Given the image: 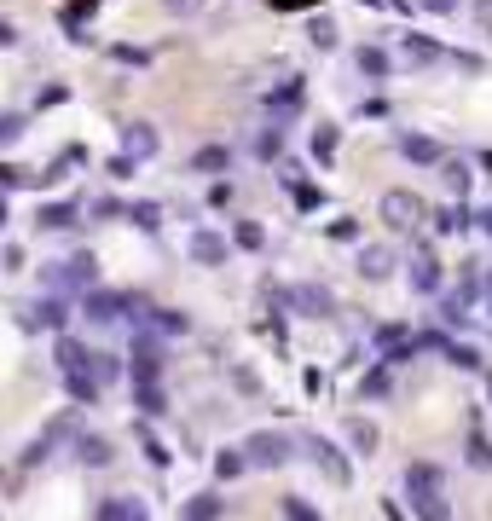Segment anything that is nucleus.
Here are the masks:
<instances>
[{"mask_svg":"<svg viewBox=\"0 0 492 521\" xmlns=\"http://www.w3.org/2000/svg\"><path fill=\"white\" fill-rule=\"evenodd\" d=\"M406 486H411V498H417V516L423 521H447V493H440V476H435V469H411V476H406Z\"/></svg>","mask_w":492,"mask_h":521,"instance_id":"f257e3e1","label":"nucleus"},{"mask_svg":"<svg viewBox=\"0 0 492 521\" xmlns=\"http://www.w3.org/2000/svg\"><path fill=\"white\" fill-rule=\"evenodd\" d=\"M249 457H256V464L261 469H278L284 464V457H290V440H284V435H256V440H249V446H244Z\"/></svg>","mask_w":492,"mask_h":521,"instance_id":"f03ea898","label":"nucleus"},{"mask_svg":"<svg viewBox=\"0 0 492 521\" xmlns=\"http://www.w3.org/2000/svg\"><path fill=\"white\" fill-rule=\"evenodd\" d=\"M383 220H388V226H400V232H411V226H417V220H423V203L417 197H383Z\"/></svg>","mask_w":492,"mask_h":521,"instance_id":"7ed1b4c3","label":"nucleus"},{"mask_svg":"<svg viewBox=\"0 0 492 521\" xmlns=\"http://www.w3.org/2000/svg\"><path fill=\"white\" fill-rule=\"evenodd\" d=\"M307 452H313V457L325 464V476H330V481H347V464H342V457L325 446V440H307Z\"/></svg>","mask_w":492,"mask_h":521,"instance_id":"20e7f679","label":"nucleus"},{"mask_svg":"<svg viewBox=\"0 0 492 521\" xmlns=\"http://www.w3.org/2000/svg\"><path fill=\"white\" fill-rule=\"evenodd\" d=\"M99 521H146V510H139V498H110Z\"/></svg>","mask_w":492,"mask_h":521,"instance_id":"39448f33","label":"nucleus"},{"mask_svg":"<svg viewBox=\"0 0 492 521\" xmlns=\"http://www.w3.org/2000/svg\"><path fill=\"white\" fill-rule=\"evenodd\" d=\"M388 266H394V255H388V249H365V255H359V273H365V278H383Z\"/></svg>","mask_w":492,"mask_h":521,"instance_id":"423d86ee","label":"nucleus"},{"mask_svg":"<svg viewBox=\"0 0 492 521\" xmlns=\"http://www.w3.org/2000/svg\"><path fill=\"white\" fill-rule=\"evenodd\" d=\"M215 516H220V498H215V493H197V498H192V516H186V521H215Z\"/></svg>","mask_w":492,"mask_h":521,"instance_id":"0eeeda50","label":"nucleus"},{"mask_svg":"<svg viewBox=\"0 0 492 521\" xmlns=\"http://www.w3.org/2000/svg\"><path fill=\"white\" fill-rule=\"evenodd\" d=\"M82 457H87L93 469H99V464H110V446H105V440H87V446H82Z\"/></svg>","mask_w":492,"mask_h":521,"instance_id":"6e6552de","label":"nucleus"},{"mask_svg":"<svg viewBox=\"0 0 492 521\" xmlns=\"http://www.w3.org/2000/svg\"><path fill=\"white\" fill-rule=\"evenodd\" d=\"M220 255H226V244H220V238H197V261H220Z\"/></svg>","mask_w":492,"mask_h":521,"instance_id":"1a4fd4ad","label":"nucleus"},{"mask_svg":"<svg viewBox=\"0 0 492 521\" xmlns=\"http://www.w3.org/2000/svg\"><path fill=\"white\" fill-rule=\"evenodd\" d=\"M244 469V452H220V476H237Z\"/></svg>","mask_w":492,"mask_h":521,"instance_id":"9d476101","label":"nucleus"},{"mask_svg":"<svg viewBox=\"0 0 492 521\" xmlns=\"http://www.w3.org/2000/svg\"><path fill=\"white\" fill-rule=\"evenodd\" d=\"M163 6L174 12V18H186V12H197V6H203V0H163Z\"/></svg>","mask_w":492,"mask_h":521,"instance_id":"9b49d317","label":"nucleus"},{"mask_svg":"<svg viewBox=\"0 0 492 521\" xmlns=\"http://www.w3.org/2000/svg\"><path fill=\"white\" fill-rule=\"evenodd\" d=\"M475 24H481V29H492V0H481V6H475Z\"/></svg>","mask_w":492,"mask_h":521,"instance_id":"f8f14e48","label":"nucleus"},{"mask_svg":"<svg viewBox=\"0 0 492 521\" xmlns=\"http://www.w3.org/2000/svg\"><path fill=\"white\" fill-rule=\"evenodd\" d=\"M423 6H435V12H452V6H457V0H423Z\"/></svg>","mask_w":492,"mask_h":521,"instance_id":"ddd939ff","label":"nucleus"}]
</instances>
